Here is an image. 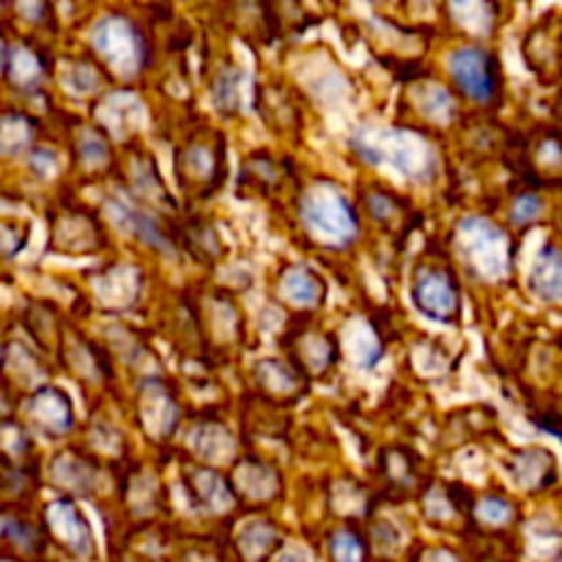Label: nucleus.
<instances>
[{
	"instance_id": "11",
	"label": "nucleus",
	"mask_w": 562,
	"mask_h": 562,
	"mask_svg": "<svg viewBox=\"0 0 562 562\" xmlns=\"http://www.w3.org/2000/svg\"><path fill=\"white\" fill-rule=\"evenodd\" d=\"M179 236H181V245H184L192 256L201 258V261L212 263L214 258L223 256V245H220L217 231H214L212 225L203 223L201 217H195V223H192L190 228L181 231Z\"/></svg>"
},
{
	"instance_id": "12",
	"label": "nucleus",
	"mask_w": 562,
	"mask_h": 562,
	"mask_svg": "<svg viewBox=\"0 0 562 562\" xmlns=\"http://www.w3.org/2000/svg\"><path fill=\"white\" fill-rule=\"evenodd\" d=\"M236 82H239V71L231 69L228 64L217 71V80H214V102L223 110L225 115H234L236 104H239V91H236Z\"/></svg>"
},
{
	"instance_id": "2",
	"label": "nucleus",
	"mask_w": 562,
	"mask_h": 562,
	"mask_svg": "<svg viewBox=\"0 0 562 562\" xmlns=\"http://www.w3.org/2000/svg\"><path fill=\"white\" fill-rule=\"evenodd\" d=\"M450 75H453L456 91L477 104L499 102L503 93V71H499L497 55L488 53L477 44L456 47L448 58Z\"/></svg>"
},
{
	"instance_id": "16",
	"label": "nucleus",
	"mask_w": 562,
	"mask_h": 562,
	"mask_svg": "<svg viewBox=\"0 0 562 562\" xmlns=\"http://www.w3.org/2000/svg\"><path fill=\"white\" fill-rule=\"evenodd\" d=\"M431 562H456V558H453V554H448V552H437L431 558Z\"/></svg>"
},
{
	"instance_id": "1",
	"label": "nucleus",
	"mask_w": 562,
	"mask_h": 562,
	"mask_svg": "<svg viewBox=\"0 0 562 562\" xmlns=\"http://www.w3.org/2000/svg\"><path fill=\"white\" fill-rule=\"evenodd\" d=\"M510 170L536 187L562 184V130L541 126L532 135H510L505 140Z\"/></svg>"
},
{
	"instance_id": "4",
	"label": "nucleus",
	"mask_w": 562,
	"mask_h": 562,
	"mask_svg": "<svg viewBox=\"0 0 562 562\" xmlns=\"http://www.w3.org/2000/svg\"><path fill=\"white\" fill-rule=\"evenodd\" d=\"M412 296H415V305L437 322H456L461 311V291L450 267L423 263L420 272L415 274Z\"/></svg>"
},
{
	"instance_id": "17",
	"label": "nucleus",
	"mask_w": 562,
	"mask_h": 562,
	"mask_svg": "<svg viewBox=\"0 0 562 562\" xmlns=\"http://www.w3.org/2000/svg\"><path fill=\"white\" fill-rule=\"evenodd\" d=\"M552 110H554V115H558V119L562 121V91L558 93V99H554V104H552Z\"/></svg>"
},
{
	"instance_id": "18",
	"label": "nucleus",
	"mask_w": 562,
	"mask_h": 562,
	"mask_svg": "<svg viewBox=\"0 0 562 562\" xmlns=\"http://www.w3.org/2000/svg\"><path fill=\"white\" fill-rule=\"evenodd\" d=\"M283 562H302V560H300V558H294V554H291V558H285Z\"/></svg>"
},
{
	"instance_id": "13",
	"label": "nucleus",
	"mask_w": 562,
	"mask_h": 562,
	"mask_svg": "<svg viewBox=\"0 0 562 562\" xmlns=\"http://www.w3.org/2000/svg\"><path fill=\"white\" fill-rule=\"evenodd\" d=\"M329 554L335 562H362L366 560V543L357 532L338 530L329 538Z\"/></svg>"
},
{
	"instance_id": "10",
	"label": "nucleus",
	"mask_w": 562,
	"mask_h": 562,
	"mask_svg": "<svg viewBox=\"0 0 562 562\" xmlns=\"http://www.w3.org/2000/svg\"><path fill=\"white\" fill-rule=\"evenodd\" d=\"M530 289L547 302H562V250L549 245L543 247L530 274Z\"/></svg>"
},
{
	"instance_id": "6",
	"label": "nucleus",
	"mask_w": 562,
	"mask_h": 562,
	"mask_svg": "<svg viewBox=\"0 0 562 562\" xmlns=\"http://www.w3.org/2000/svg\"><path fill=\"white\" fill-rule=\"evenodd\" d=\"M291 179H294V168H291L289 159H278L269 151H256L241 162L239 192L274 195V192L285 190Z\"/></svg>"
},
{
	"instance_id": "8",
	"label": "nucleus",
	"mask_w": 562,
	"mask_h": 562,
	"mask_svg": "<svg viewBox=\"0 0 562 562\" xmlns=\"http://www.w3.org/2000/svg\"><path fill=\"white\" fill-rule=\"evenodd\" d=\"M47 525L66 547L75 554H91L93 541L91 530H88L86 519L80 516V510L66 499V503H53L47 508Z\"/></svg>"
},
{
	"instance_id": "5",
	"label": "nucleus",
	"mask_w": 562,
	"mask_h": 562,
	"mask_svg": "<svg viewBox=\"0 0 562 562\" xmlns=\"http://www.w3.org/2000/svg\"><path fill=\"white\" fill-rule=\"evenodd\" d=\"M525 58L541 80L562 77V16L547 14L525 36Z\"/></svg>"
},
{
	"instance_id": "14",
	"label": "nucleus",
	"mask_w": 562,
	"mask_h": 562,
	"mask_svg": "<svg viewBox=\"0 0 562 562\" xmlns=\"http://www.w3.org/2000/svg\"><path fill=\"white\" fill-rule=\"evenodd\" d=\"M541 212H543V203L536 192H519L514 201V209H510V220H514L516 225H525V223H532Z\"/></svg>"
},
{
	"instance_id": "15",
	"label": "nucleus",
	"mask_w": 562,
	"mask_h": 562,
	"mask_svg": "<svg viewBox=\"0 0 562 562\" xmlns=\"http://www.w3.org/2000/svg\"><path fill=\"white\" fill-rule=\"evenodd\" d=\"M461 488H464V486H448V494H450V497H453V503H459V494H461ZM467 505H472V503L456 505V510H461V514H464V516H472V508H467Z\"/></svg>"
},
{
	"instance_id": "7",
	"label": "nucleus",
	"mask_w": 562,
	"mask_h": 562,
	"mask_svg": "<svg viewBox=\"0 0 562 562\" xmlns=\"http://www.w3.org/2000/svg\"><path fill=\"white\" fill-rule=\"evenodd\" d=\"M27 415L49 437L69 431L71 428V404L60 390H38L27 398Z\"/></svg>"
},
{
	"instance_id": "3",
	"label": "nucleus",
	"mask_w": 562,
	"mask_h": 562,
	"mask_svg": "<svg viewBox=\"0 0 562 562\" xmlns=\"http://www.w3.org/2000/svg\"><path fill=\"white\" fill-rule=\"evenodd\" d=\"M302 220L313 236L324 245L346 247L357 236V217L351 203L338 192H313L302 203Z\"/></svg>"
},
{
	"instance_id": "19",
	"label": "nucleus",
	"mask_w": 562,
	"mask_h": 562,
	"mask_svg": "<svg viewBox=\"0 0 562 562\" xmlns=\"http://www.w3.org/2000/svg\"><path fill=\"white\" fill-rule=\"evenodd\" d=\"M492 562H494V560H492Z\"/></svg>"
},
{
	"instance_id": "9",
	"label": "nucleus",
	"mask_w": 562,
	"mask_h": 562,
	"mask_svg": "<svg viewBox=\"0 0 562 562\" xmlns=\"http://www.w3.org/2000/svg\"><path fill=\"white\" fill-rule=\"evenodd\" d=\"M516 464H510V472H514L516 481L521 486L530 488H547L552 486L554 477H558V464H554V456L549 450L530 448L516 453Z\"/></svg>"
}]
</instances>
